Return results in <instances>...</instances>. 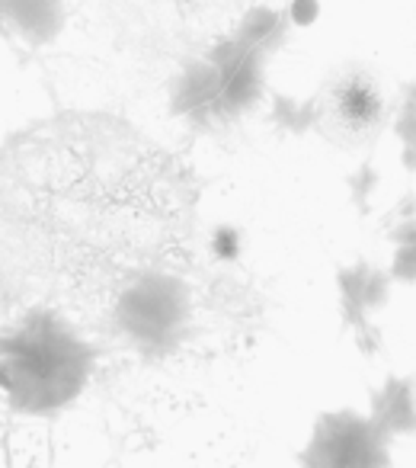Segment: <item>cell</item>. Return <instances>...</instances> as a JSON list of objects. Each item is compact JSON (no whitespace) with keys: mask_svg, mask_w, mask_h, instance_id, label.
<instances>
[{"mask_svg":"<svg viewBox=\"0 0 416 468\" xmlns=\"http://www.w3.org/2000/svg\"><path fill=\"white\" fill-rule=\"evenodd\" d=\"M65 27V0H0V29H7L29 48H46L58 42Z\"/></svg>","mask_w":416,"mask_h":468,"instance_id":"8","label":"cell"},{"mask_svg":"<svg viewBox=\"0 0 416 468\" xmlns=\"http://www.w3.org/2000/svg\"><path fill=\"white\" fill-rule=\"evenodd\" d=\"M170 112L199 132L222 129V80L208 58H195L176 74L170 87Z\"/></svg>","mask_w":416,"mask_h":468,"instance_id":"7","label":"cell"},{"mask_svg":"<svg viewBox=\"0 0 416 468\" xmlns=\"http://www.w3.org/2000/svg\"><path fill=\"white\" fill-rule=\"evenodd\" d=\"M394 135L400 142V164L407 170H416V106L403 100L394 119Z\"/></svg>","mask_w":416,"mask_h":468,"instance_id":"14","label":"cell"},{"mask_svg":"<svg viewBox=\"0 0 416 468\" xmlns=\"http://www.w3.org/2000/svg\"><path fill=\"white\" fill-rule=\"evenodd\" d=\"M403 100H410V103L416 106V80H410V84L403 87Z\"/></svg>","mask_w":416,"mask_h":468,"instance_id":"17","label":"cell"},{"mask_svg":"<svg viewBox=\"0 0 416 468\" xmlns=\"http://www.w3.org/2000/svg\"><path fill=\"white\" fill-rule=\"evenodd\" d=\"M97 369V346L55 308H23L0 327V391L23 417H55Z\"/></svg>","mask_w":416,"mask_h":468,"instance_id":"2","label":"cell"},{"mask_svg":"<svg viewBox=\"0 0 416 468\" xmlns=\"http://www.w3.org/2000/svg\"><path fill=\"white\" fill-rule=\"evenodd\" d=\"M369 420L388 436L390 442L403 436H416V378L390 372L369 401Z\"/></svg>","mask_w":416,"mask_h":468,"instance_id":"9","label":"cell"},{"mask_svg":"<svg viewBox=\"0 0 416 468\" xmlns=\"http://www.w3.org/2000/svg\"><path fill=\"white\" fill-rule=\"evenodd\" d=\"M234 36L250 46L254 52H260L263 58H269L273 52H279L286 46V36H288V16L282 10L273 7H254L244 14V20L237 23Z\"/></svg>","mask_w":416,"mask_h":468,"instance_id":"10","label":"cell"},{"mask_svg":"<svg viewBox=\"0 0 416 468\" xmlns=\"http://www.w3.org/2000/svg\"><path fill=\"white\" fill-rule=\"evenodd\" d=\"M106 324L138 356L167 359L189 337L192 289L170 267L144 270L119 289L106 312Z\"/></svg>","mask_w":416,"mask_h":468,"instance_id":"3","label":"cell"},{"mask_svg":"<svg viewBox=\"0 0 416 468\" xmlns=\"http://www.w3.org/2000/svg\"><path fill=\"white\" fill-rule=\"evenodd\" d=\"M337 292L343 327L352 334L362 353H375L381 346L384 334L378 324V314L390 302V276L388 270L375 267L369 261H356L349 267L337 270Z\"/></svg>","mask_w":416,"mask_h":468,"instance_id":"5","label":"cell"},{"mask_svg":"<svg viewBox=\"0 0 416 468\" xmlns=\"http://www.w3.org/2000/svg\"><path fill=\"white\" fill-rule=\"evenodd\" d=\"M212 65L218 68V80H222V119L224 125H231L234 119H241L244 112H250L263 100L266 90V58L260 52H254L250 46H244L234 33L218 39L205 55Z\"/></svg>","mask_w":416,"mask_h":468,"instance_id":"6","label":"cell"},{"mask_svg":"<svg viewBox=\"0 0 416 468\" xmlns=\"http://www.w3.org/2000/svg\"><path fill=\"white\" fill-rule=\"evenodd\" d=\"M320 110L317 103H311V100H295V97H276L273 100V119L279 129L292 132V135H301V132L314 129V122H317Z\"/></svg>","mask_w":416,"mask_h":468,"instance_id":"13","label":"cell"},{"mask_svg":"<svg viewBox=\"0 0 416 468\" xmlns=\"http://www.w3.org/2000/svg\"><path fill=\"white\" fill-rule=\"evenodd\" d=\"M390 241H394V257H390V282H416V208L410 199V208L397 218L394 231H390Z\"/></svg>","mask_w":416,"mask_h":468,"instance_id":"11","label":"cell"},{"mask_svg":"<svg viewBox=\"0 0 416 468\" xmlns=\"http://www.w3.org/2000/svg\"><path fill=\"white\" fill-rule=\"evenodd\" d=\"M286 16L295 27H314L320 16V0H292V7H288Z\"/></svg>","mask_w":416,"mask_h":468,"instance_id":"16","label":"cell"},{"mask_svg":"<svg viewBox=\"0 0 416 468\" xmlns=\"http://www.w3.org/2000/svg\"><path fill=\"white\" fill-rule=\"evenodd\" d=\"M154 157L97 112L36 119L0 144V302L55 308L84 327L125 282L163 267L170 218Z\"/></svg>","mask_w":416,"mask_h":468,"instance_id":"1","label":"cell"},{"mask_svg":"<svg viewBox=\"0 0 416 468\" xmlns=\"http://www.w3.org/2000/svg\"><path fill=\"white\" fill-rule=\"evenodd\" d=\"M352 199H356V206L359 208H369V199H371V193H375V186H378V174L369 167V164H362V167L352 174Z\"/></svg>","mask_w":416,"mask_h":468,"instance_id":"15","label":"cell"},{"mask_svg":"<svg viewBox=\"0 0 416 468\" xmlns=\"http://www.w3.org/2000/svg\"><path fill=\"white\" fill-rule=\"evenodd\" d=\"M339 110L349 119L352 125H369L378 119V110H381V100L371 90V84H365L362 78H352L349 84L339 90Z\"/></svg>","mask_w":416,"mask_h":468,"instance_id":"12","label":"cell"},{"mask_svg":"<svg viewBox=\"0 0 416 468\" xmlns=\"http://www.w3.org/2000/svg\"><path fill=\"white\" fill-rule=\"evenodd\" d=\"M390 440L365 410L333 408L314 420L298 468H390Z\"/></svg>","mask_w":416,"mask_h":468,"instance_id":"4","label":"cell"}]
</instances>
